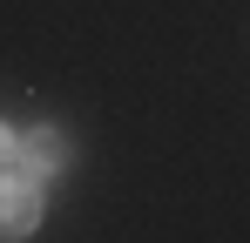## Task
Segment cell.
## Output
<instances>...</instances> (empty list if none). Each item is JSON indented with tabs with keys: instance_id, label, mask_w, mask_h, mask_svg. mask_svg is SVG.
<instances>
[{
	"instance_id": "6da1fadb",
	"label": "cell",
	"mask_w": 250,
	"mask_h": 243,
	"mask_svg": "<svg viewBox=\"0 0 250 243\" xmlns=\"http://www.w3.org/2000/svg\"><path fill=\"white\" fill-rule=\"evenodd\" d=\"M34 223H41V182L0 169V237H34Z\"/></svg>"
},
{
	"instance_id": "7a4b0ae2",
	"label": "cell",
	"mask_w": 250,
	"mask_h": 243,
	"mask_svg": "<svg viewBox=\"0 0 250 243\" xmlns=\"http://www.w3.org/2000/svg\"><path fill=\"white\" fill-rule=\"evenodd\" d=\"M21 162H27V176H54V169L68 162V142H61L54 128H34V135L21 142Z\"/></svg>"
},
{
	"instance_id": "3957f363",
	"label": "cell",
	"mask_w": 250,
	"mask_h": 243,
	"mask_svg": "<svg viewBox=\"0 0 250 243\" xmlns=\"http://www.w3.org/2000/svg\"><path fill=\"white\" fill-rule=\"evenodd\" d=\"M14 156H21V142H14V135H7V122H0V169H7Z\"/></svg>"
}]
</instances>
